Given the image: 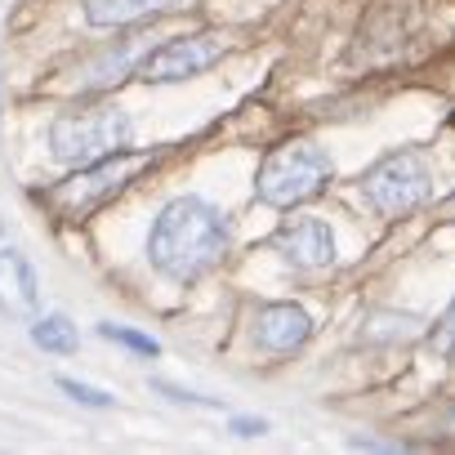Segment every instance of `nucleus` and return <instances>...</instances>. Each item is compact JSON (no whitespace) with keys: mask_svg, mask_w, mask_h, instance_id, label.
<instances>
[{"mask_svg":"<svg viewBox=\"0 0 455 455\" xmlns=\"http://www.w3.org/2000/svg\"><path fill=\"white\" fill-rule=\"evenodd\" d=\"M228 223L223 214L201 201V196H174L156 219H152V233H148V259L174 277V282H192L201 273H210L223 251H228Z\"/></svg>","mask_w":455,"mask_h":455,"instance_id":"f257e3e1","label":"nucleus"},{"mask_svg":"<svg viewBox=\"0 0 455 455\" xmlns=\"http://www.w3.org/2000/svg\"><path fill=\"white\" fill-rule=\"evenodd\" d=\"M134 139V121L121 108L68 112L50 125V152L63 165H94L112 152H125Z\"/></svg>","mask_w":455,"mask_h":455,"instance_id":"f03ea898","label":"nucleus"},{"mask_svg":"<svg viewBox=\"0 0 455 455\" xmlns=\"http://www.w3.org/2000/svg\"><path fill=\"white\" fill-rule=\"evenodd\" d=\"M143 165H148L143 152H112V156H103V161H94V165H81V174L63 179L59 188L41 192V201H50L63 219H81V214H90L94 205H103L108 196H116Z\"/></svg>","mask_w":455,"mask_h":455,"instance_id":"7ed1b4c3","label":"nucleus"},{"mask_svg":"<svg viewBox=\"0 0 455 455\" xmlns=\"http://www.w3.org/2000/svg\"><path fill=\"white\" fill-rule=\"evenodd\" d=\"M331 179V156L313 143H291V148H277L264 170H259V196L268 205H299V201H313Z\"/></svg>","mask_w":455,"mask_h":455,"instance_id":"20e7f679","label":"nucleus"},{"mask_svg":"<svg viewBox=\"0 0 455 455\" xmlns=\"http://www.w3.org/2000/svg\"><path fill=\"white\" fill-rule=\"evenodd\" d=\"M362 188L375 201V210H384V214H411L415 205L428 201L433 174H428V165H424L419 152H393V156H384V161H375L366 170Z\"/></svg>","mask_w":455,"mask_h":455,"instance_id":"39448f33","label":"nucleus"},{"mask_svg":"<svg viewBox=\"0 0 455 455\" xmlns=\"http://www.w3.org/2000/svg\"><path fill=\"white\" fill-rule=\"evenodd\" d=\"M219 59H223V41H219V36H210V32H201V36H179V41H165V45L148 50V54L139 59L134 76L148 81V85H170V81H188V76L214 68Z\"/></svg>","mask_w":455,"mask_h":455,"instance_id":"423d86ee","label":"nucleus"},{"mask_svg":"<svg viewBox=\"0 0 455 455\" xmlns=\"http://www.w3.org/2000/svg\"><path fill=\"white\" fill-rule=\"evenodd\" d=\"M273 246L295 268H326V264H335V237H331V228L322 219H299V223L282 228Z\"/></svg>","mask_w":455,"mask_h":455,"instance_id":"0eeeda50","label":"nucleus"},{"mask_svg":"<svg viewBox=\"0 0 455 455\" xmlns=\"http://www.w3.org/2000/svg\"><path fill=\"white\" fill-rule=\"evenodd\" d=\"M313 335V317L299 304H268L255 322V339L268 353H295L299 344H308Z\"/></svg>","mask_w":455,"mask_h":455,"instance_id":"6e6552de","label":"nucleus"},{"mask_svg":"<svg viewBox=\"0 0 455 455\" xmlns=\"http://www.w3.org/2000/svg\"><path fill=\"white\" fill-rule=\"evenodd\" d=\"M41 308V282L36 268L19 251H0V313L32 317Z\"/></svg>","mask_w":455,"mask_h":455,"instance_id":"1a4fd4ad","label":"nucleus"},{"mask_svg":"<svg viewBox=\"0 0 455 455\" xmlns=\"http://www.w3.org/2000/svg\"><path fill=\"white\" fill-rule=\"evenodd\" d=\"M174 0H85V23L90 28H125L143 14H161Z\"/></svg>","mask_w":455,"mask_h":455,"instance_id":"9d476101","label":"nucleus"},{"mask_svg":"<svg viewBox=\"0 0 455 455\" xmlns=\"http://www.w3.org/2000/svg\"><path fill=\"white\" fill-rule=\"evenodd\" d=\"M32 344L45 348V353H76V348H81V335H76L72 317L45 313V317H36V326H32Z\"/></svg>","mask_w":455,"mask_h":455,"instance_id":"9b49d317","label":"nucleus"},{"mask_svg":"<svg viewBox=\"0 0 455 455\" xmlns=\"http://www.w3.org/2000/svg\"><path fill=\"white\" fill-rule=\"evenodd\" d=\"M99 335H103V339H116V344H125V348H134V353H143V357H156V353H161V344H156L152 335H139V331H130V326H112V322H103Z\"/></svg>","mask_w":455,"mask_h":455,"instance_id":"f8f14e48","label":"nucleus"},{"mask_svg":"<svg viewBox=\"0 0 455 455\" xmlns=\"http://www.w3.org/2000/svg\"><path fill=\"white\" fill-rule=\"evenodd\" d=\"M59 388L68 393V397H76L81 406H112V393H103V388H94V384H81V379H72V375H59Z\"/></svg>","mask_w":455,"mask_h":455,"instance_id":"ddd939ff","label":"nucleus"},{"mask_svg":"<svg viewBox=\"0 0 455 455\" xmlns=\"http://www.w3.org/2000/svg\"><path fill=\"white\" fill-rule=\"evenodd\" d=\"M433 348H437V353H455V304L442 313V322H437V331H433Z\"/></svg>","mask_w":455,"mask_h":455,"instance_id":"4468645a","label":"nucleus"},{"mask_svg":"<svg viewBox=\"0 0 455 455\" xmlns=\"http://www.w3.org/2000/svg\"><path fill=\"white\" fill-rule=\"evenodd\" d=\"M152 388H156V393H165L170 402H192V406H210V411H219V402H214V397H201V393H183V388H174V384H165V379H156Z\"/></svg>","mask_w":455,"mask_h":455,"instance_id":"2eb2a0df","label":"nucleus"},{"mask_svg":"<svg viewBox=\"0 0 455 455\" xmlns=\"http://www.w3.org/2000/svg\"><path fill=\"white\" fill-rule=\"evenodd\" d=\"M233 433H237V437H264V433H268V419H255V415H237V419H233Z\"/></svg>","mask_w":455,"mask_h":455,"instance_id":"dca6fc26","label":"nucleus"},{"mask_svg":"<svg viewBox=\"0 0 455 455\" xmlns=\"http://www.w3.org/2000/svg\"><path fill=\"white\" fill-rule=\"evenodd\" d=\"M0 233H5V223H0Z\"/></svg>","mask_w":455,"mask_h":455,"instance_id":"f3484780","label":"nucleus"}]
</instances>
